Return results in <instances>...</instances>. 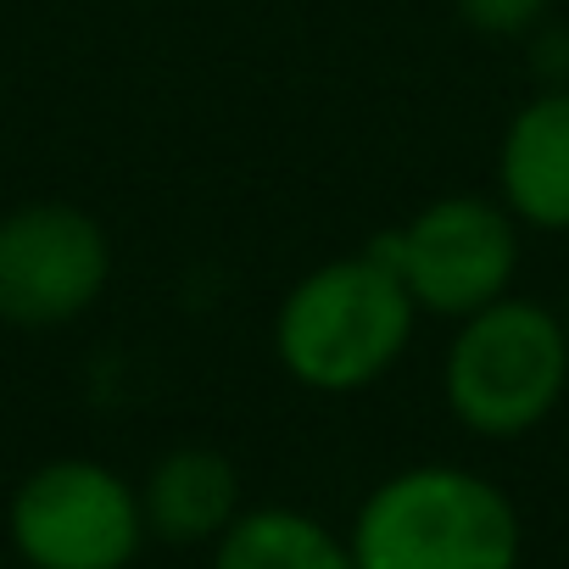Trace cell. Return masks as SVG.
<instances>
[{"mask_svg": "<svg viewBox=\"0 0 569 569\" xmlns=\"http://www.w3.org/2000/svg\"><path fill=\"white\" fill-rule=\"evenodd\" d=\"M419 308L391 262L363 246L313 262L291 279L268 319V347L284 380L313 397H358L380 386L413 347Z\"/></svg>", "mask_w": 569, "mask_h": 569, "instance_id": "1", "label": "cell"}, {"mask_svg": "<svg viewBox=\"0 0 569 569\" xmlns=\"http://www.w3.org/2000/svg\"><path fill=\"white\" fill-rule=\"evenodd\" d=\"M358 569H519L525 525L513 497L463 463H408L352 513Z\"/></svg>", "mask_w": 569, "mask_h": 569, "instance_id": "2", "label": "cell"}, {"mask_svg": "<svg viewBox=\"0 0 569 569\" xmlns=\"http://www.w3.org/2000/svg\"><path fill=\"white\" fill-rule=\"evenodd\" d=\"M569 391V336L558 308L536 297H497L491 308L458 319L441 358L447 413L486 441L530 436L558 413Z\"/></svg>", "mask_w": 569, "mask_h": 569, "instance_id": "3", "label": "cell"}, {"mask_svg": "<svg viewBox=\"0 0 569 569\" xmlns=\"http://www.w3.org/2000/svg\"><path fill=\"white\" fill-rule=\"evenodd\" d=\"M369 246L391 262L419 319H447V325L508 297L519 273L513 212L497 196H475V190L425 201L402 223L380 229Z\"/></svg>", "mask_w": 569, "mask_h": 569, "instance_id": "4", "label": "cell"}, {"mask_svg": "<svg viewBox=\"0 0 569 569\" xmlns=\"http://www.w3.org/2000/svg\"><path fill=\"white\" fill-rule=\"evenodd\" d=\"M7 541L29 569H129L151 530L140 486L101 458H46L7 502Z\"/></svg>", "mask_w": 569, "mask_h": 569, "instance_id": "5", "label": "cell"}, {"mask_svg": "<svg viewBox=\"0 0 569 569\" xmlns=\"http://www.w3.org/2000/svg\"><path fill=\"white\" fill-rule=\"evenodd\" d=\"M112 284V234L79 201H18L0 212V325H79Z\"/></svg>", "mask_w": 569, "mask_h": 569, "instance_id": "6", "label": "cell"}, {"mask_svg": "<svg viewBox=\"0 0 569 569\" xmlns=\"http://www.w3.org/2000/svg\"><path fill=\"white\" fill-rule=\"evenodd\" d=\"M497 201L519 229L569 234V90H536L502 123Z\"/></svg>", "mask_w": 569, "mask_h": 569, "instance_id": "7", "label": "cell"}, {"mask_svg": "<svg viewBox=\"0 0 569 569\" xmlns=\"http://www.w3.org/2000/svg\"><path fill=\"white\" fill-rule=\"evenodd\" d=\"M140 508H146L151 541L212 547L234 525V513L246 508L240 469H234V458H223L207 441L168 447L140 480Z\"/></svg>", "mask_w": 569, "mask_h": 569, "instance_id": "8", "label": "cell"}, {"mask_svg": "<svg viewBox=\"0 0 569 569\" xmlns=\"http://www.w3.org/2000/svg\"><path fill=\"white\" fill-rule=\"evenodd\" d=\"M212 569H358L341 530L325 519L291 508V502H262L240 508L234 525L212 541Z\"/></svg>", "mask_w": 569, "mask_h": 569, "instance_id": "9", "label": "cell"}, {"mask_svg": "<svg viewBox=\"0 0 569 569\" xmlns=\"http://www.w3.org/2000/svg\"><path fill=\"white\" fill-rule=\"evenodd\" d=\"M452 12L463 29L486 40H525L530 29L552 18V0H452Z\"/></svg>", "mask_w": 569, "mask_h": 569, "instance_id": "10", "label": "cell"}, {"mask_svg": "<svg viewBox=\"0 0 569 569\" xmlns=\"http://www.w3.org/2000/svg\"><path fill=\"white\" fill-rule=\"evenodd\" d=\"M525 57L536 73V90H569V23H541L525 34Z\"/></svg>", "mask_w": 569, "mask_h": 569, "instance_id": "11", "label": "cell"}, {"mask_svg": "<svg viewBox=\"0 0 569 569\" xmlns=\"http://www.w3.org/2000/svg\"><path fill=\"white\" fill-rule=\"evenodd\" d=\"M558 319H563V336H569V302H563V308H558Z\"/></svg>", "mask_w": 569, "mask_h": 569, "instance_id": "12", "label": "cell"}]
</instances>
